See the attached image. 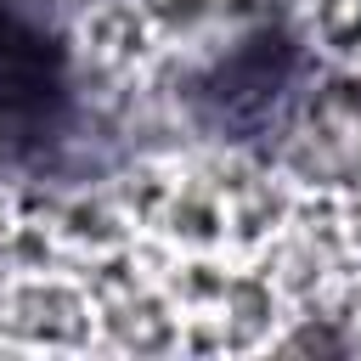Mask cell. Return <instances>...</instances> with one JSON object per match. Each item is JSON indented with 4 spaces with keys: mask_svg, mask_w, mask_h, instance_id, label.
Instances as JSON below:
<instances>
[{
    "mask_svg": "<svg viewBox=\"0 0 361 361\" xmlns=\"http://www.w3.org/2000/svg\"><path fill=\"white\" fill-rule=\"evenodd\" d=\"M68 124V56L28 11L0 0V158L51 147Z\"/></svg>",
    "mask_w": 361,
    "mask_h": 361,
    "instance_id": "cell-1",
    "label": "cell"
}]
</instances>
